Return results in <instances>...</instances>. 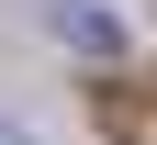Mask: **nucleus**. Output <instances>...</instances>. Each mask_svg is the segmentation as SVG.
Returning <instances> with one entry per match:
<instances>
[{
    "instance_id": "obj_1",
    "label": "nucleus",
    "mask_w": 157,
    "mask_h": 145,
    "mask_svg": "<svg viewBox=\"0 0 157 145\" xmlns=\"http://www.w3.org/2000/svg\"><path fill=\"white\" fill-rule=\"evenodd\" d=\"M0 145H23V134H11V123H0Z\"/></svg>"
}]
</instances>
